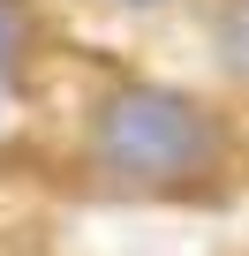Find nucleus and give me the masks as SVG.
I'll use <instances>...</instances> for the list:
<instances>
[{
	"instance_id": "4",
	"label": "nucleus",
	"mask_w": 249,
	"mask_h": 256,
	"mask_svg": "<svg viewBox=\"0 0 249 256\" xmlns=\"http://www.w3.org/2000/svg\"><path fill=\"white\" fill-rule=\"evenodd\" d=\"M136 8H151V0H136Z\"/></svg>"
},
{
	"instance_id": "3",
	"label": "nucleus",
	"mask_w": 249,
	"mask_h": 256,
	"mask_svg": "<svg viewBox=\"0 0 249 256\" xmlns=\"http://www.w3.org/2000/svg\"><path fill=\"white\" fill-rule=\"evenodd\" d=\"M16 53H23V23H16V8L0 0V83L16 76Z\"/></svg>"
},
{
	"instance_id": "2",
	"label": "nucleus",
	"mask_w": 249,
	"mask_h": 256,
	"mask_svg": "<svg viewBox=\"0 0 249 256\" xmlns=\"http://www.w3.org/2000/svg\"><path fill=\"white\" fill-rule=\"evenodd\" d=\"M219 46H226V68H234V76H249V0L219 23Z\"/></svg>"
},
{
	"instance_id": "1",
	"label": "nucleus",
	"mask_w": 249,
	"mask_h": 256,
	"mask_svg": "<svg viewBox=\"0 0 249 256\" xmlns=\"http://www.w3.org/2000/svg\"><path fill=\"white\" fill-rule=\"evenodd\" d=\"M219 151H226L219 120L174 83H121L91 113V158L129 188L196 181V174L219 166Z\"/></svg>"
}]
</instances>
